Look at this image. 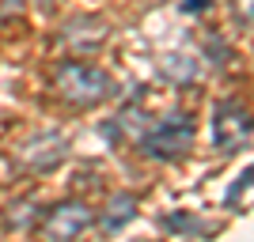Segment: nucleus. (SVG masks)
<instances>
[{
	"label": "nucleus",
	"instance_id": "obj_5",
	"mask_svg": "<svg viewBox=\"0 0 254 242\" xmlns=\"http://www.w3.org/2000/svg\"><path fill=\"white\" fill-rule=\"evenodd\" d=\"M103 38H106V23L103 19H72L61 31V42L68 46L72 53L95 49V46H103Z\"/></svg>",
	"mask_w": 254,
	"mask_h": 242
},
{
	"label": "nucleus",
	"instance_id": "obj_1",
	"mask_svg": "<svg viewBox=\"0 0 254 242\" xmlns=\"http://www.w3.org/2000/svg\"><path fill=\"white\" fill-rule=\"evenodd\" d=\"M53 91L72 106H99L114 95V80L87 61H64L53 76Z\"/></svg>",
	"mask_w": 254,
	"mask_h": 242
},
{
	"label": "nucleus",
	"instance_id": "obj_14",
	"mask_svg": "<svg viewBox=\"0 0 254 242\" xmlns=\"http://www.w3.org/2000/svg\"><path fill=\"white\" fill-rule=\"evenodd\" d=\"M0 4H4V8H19L23 0H0Z\"/></svg>",
	"mask_w": 254,
	"mask_h": 242
},
{
	"label": "nucleus",
	"instance_id": "obj_8",
	"mask_svg": "<svg viewBox=\"0 0 254 242\" xmlns=\"http://www.w3.org/2000/svg\"><path fill=\"white\" fill-rule=\"evenodd\" d=\"M133 216H137V197H133V193H118V197L106 204L103 220H99V231L103 235H118Z\"/></svg>",
	"mask_w": 254,
	"mask_h": 242
},
{
	"label": "nucleus",
	"instance_id": "obj_12",
	"mask_svg": "<svg viewBox=\"0 0 254 242\" xmlns=\"http://www.w3.org/2000/svg\"><path fill=\"white\" fill-rule=\"evenodd\" d=\"M235 15L243 27H251V0H235Z\"/></svg>",
	"mask_w": 254,
	"mask_h": 242
},
{
	"label": "nucleus",
	"instance_id": "obj_4",
	"mask_svg": "<svg viewBox=\"0 0 254 242\" xmlns=\"http://www.w3.org/2000/svg\"><path fill=\"white\" fill-rule=\"evenodd\" d=\"M212 144L220 151H239L251 144V114L239 102H220L212 114Z\"/></svg>",
	"mask_w": 254,
	"mask_h": 242
},
{
	"label": "nucleus",
	"instance_id": "obj_6",
	"mask_svg": "<svg viewBox=\"0 0 254 242\" xmlns=\"http://www.w3.org/2000/svg\"><path fill=\"white\" fill-rule=\"evenodd\" d=\"M27 167L31 170H50L53 163H61L64 159V137H57V133H46V137L31 140V147H27Z\"/></svg>",
	"mask_w": 254,
	"mask_h": 242
},
{
	"label": "nucleus",
	"instance_id": "obj_9",
	"mask_svg": "<svg viewBox=\"0 0 254 242\" xmlns=\"http://www.w3.org/2000/svg\"><path fill=\"white\" fill-rule=\"evenodd\" d=\"M163 231L179 235V239H205V235H212V227L190 212H175V216H163Z\"/></svg>",
	"mask_w": 254,
	"mask_h": 242
},
{
	"label": "nucleus",
	"instance_id": "obj_3",
	"mask_svg": "<svg viewBox=\"0 0 254 242\" xmlns=\"http://www.w3.org/2000/svg\"><path fill=\"white\" fill-rule=\"evenodd\" d=\"M91 223H95V216H91V208H87V204H80V200H61V204H53V208L46 212L34 227L42 231V239H61V242H68V239H80Z\"/></svg>",
	"mask_w": 254,
	"mask_h": 242
},
{
	"label": "nucleus",
	"instance_id": "obj_7",
	"mask_svg": "<svg viewBox=\"0 0 254 242\" xmlns=\"http://www.w3.org/2000/svg\"><path fill=\"white\" fill-rule=\"evenodd\" d=\"M159 76L175 87H186L197 80V61H193L190 53H163L159 57Z\"/></svg>",
	"mask_w": 254,
	"mask_h": 242
},
{
	"label": "nucleus",
	"instance_id": "obj_10",
	"mask_svg": "<svg viewBox=\"0 0 254 242\" xmlns=\"http://www.w3.org/2000/svg\"><path fill=\"white\" fill-rule=\"evenodd\" d=\"M4 220H8L11 231H27V227L38 223V204H34V200H19V204H11V208H8Z\"/></svg>",
	"mask_w": 254,
	"mask_h": 242
},
{
	"label": "nucleus",
	"instance_id": "obj_13",
	"mask_svg": "<svg viewBox=\"0 0 254 242\" xmlns=\"http://www.w3.org/2000/svg\"><path fill=\"white\" fill-rule=\"evenodd\" d=\"M209 4H212V0H182V8H186V11H205Z\"/></svg>",
	"mask_w": 254,
	"mask_h": 242
},
{
	"label": "nucleus",
	"instance_id": "obj_11",
	"mask_svg": "<svg viewBox=\"0 0 254 242\" xmlns=\"http://www.w3.org/2000/svg\"><path fill=\"white\" fill-rule=\"evenodd\" d=\"M247 193H251V170H243V178H239L232 190H228V197H224V208H235V200L247 197Z\"/></svg>",
	"mask_w": 254,
	"mask_h": 242
},
{
	"label": "nucleus",
	"instance_id": "obj_2",
	"mask_svg": "<svg viewBox=\"0 0 254 242\" xmlns=\"http://www.w3.org/2000/svg\"><path fill=\"white\" fill-rule=\"evenodd\" d=\"M190 147H193V121H190V114H167V117H159L156 125L140 137V151L152 155V159H159V163L186 155Z\"/></svg>",
	"mask_w": 254,
	"mask_h": 242
}]
</instances>
